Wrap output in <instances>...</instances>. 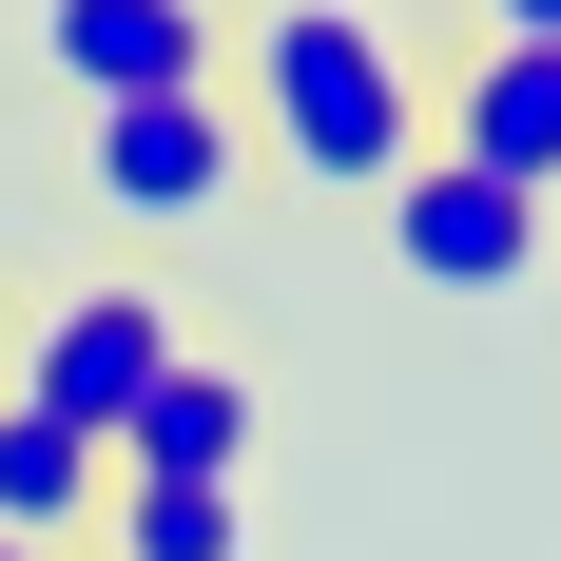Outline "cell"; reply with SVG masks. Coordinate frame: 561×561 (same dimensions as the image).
<instances>
[{
    "mask_svg": "<svg viewBox=\"0 0 561 561\" xmlns=\"http://www.w3.org/2000/svg\"><path fill=\"white\" fill-rule=\"evenodd\" d=\"M0 561H39V542H0Z\"/></svg>",
    "mask_w": 561,
    "mask_h": 561,
    "instance_id": "cell-12",
    "label": "cell"
},
{
    "mask_svg": "<svg viewBox=\"0 0 561 561\" xmlns=\"http://www.w3.org/2000/svg\"><path fill=\"white\" fill-rule=\"evenodd\" d=\"M426 156H465V174L561 214V39H465L446 98H426Z\"/></svg>",
    "mask_w": 561,
    "mask_h": 561,
    "instance_id": "cell-5",
    "label": "cell"
},
{
    "mask_svg": "<svg viewBox=\"0 0 561 561\" xmlns=\"http://www.w3.org/2000/svg\"><path fill=\"white\" fill-rule=\"evenodd\" d=\"M98 504H116V465L78 446V426H39V407L0 388V542H39V561H58V542H78Z\"/></svg>",
    "mask_w": 561,
    "mask_h": 561,
    "instance_id": "cell-8",
    "label": "cell"
},
{
    "mask_svg": "<svg viewBox=\"0 0 561 561\" xmlns=\"http://www.w3.org/2000/svg\"><path fill=\"white\" fill-rule=\"evenodd\" d=\"M484 39H561V0H484Z\"/></svg>",
    "mask_w": 561,
    "mask_h": 561,
    "instance_id": "cell-10",
    "label": "cell"
},
{
    "mask_svg": "<svg viewBox=\"0 0 561 561\" xmlns=\"http://www.w3.org/2000/svg\"><path fill=\"white\" fill-rule=\"evenodd\" d=\"M232 174H252V116H232V78L78 116V194H98L116 232H214V214H232Z\"/></svg>",
    "mask_w": 561,
    "mask_h": 561,
    "instance_id": "cell-3",
    "label": "cell"
},
{
    "mask_svg": "<svg viewBox=\"0 0 561 561\" xmlns=\"http://www.w3.org/2000/svg\"><path fill=\"white\" fill-rule=\"evenodd\" d=\"M0 330H20V290H0Z\"/></svg>",
    "mask_w": 561,
    "mask_h": 561,
    "instance_id": "cell-11",
    "label": "cell"
},
{
    "mask_svg": "<svg viewBox=\"0 0 561 561\" xmlns=\"http://www.w3.org/2000/svg\"><path fill=\"white\" fill-rule=\"evenodd\" d=\"M116 484H232V504H252V368H214V348H194V368L116 426Z\"/></svg>",
    "mask_w": 561,
    "mask_h": 561,
    "instance_id": "cell-7",
    "label": "cell"
},
{
    "mask_svg": "<svg viewBox=\"0 0 561 561\" xmlns=\"http://www.w3.org/2000/svg\"><path fill=\"white\" fill-rule=\"evenodd\" d=\"M194 368V330H174V290L156 272H78V290H39L20 330H0V388L39 407V426H78V446L116 465V426Z\"/></svg>",
    "mask_w": 561,
    "mask_h": 561,
    "instance_id": "cell-2",
    "label": "cell"
},
{
    "mask_svg": "<svg viewBox=\"0 0 561 561\" xmlns=\"http://www.w3.org/2000/svg\"><path fill=\"white\" fill-rule=\"evenodd\" d=\"M20 58H39L78 116H116V98L232 78V20H214V0H20Z\"/></svg>",
    "mask_w": 561,
    "mask_h": 561,
    "instance_id": "cell-4",
    "label": "cell"
},
{
    "mask_svg": "<svg viewBox=\"0 0 561 561\" xmlns=\"http://www.w3.org/2000/svg\"><path fill=\"white\" fill-rule=\"evenodd\" d=\"M116 561H252V504H232V484H116Z\"/></svg>",
    "mask_w": 561,
    "mask_h": 561,
    "instance_id": "cell-9",
    "label": "cell"
},
{
    "mask_svg": "<svg viewBox=\"0 0 561 561\" xmlns=\"http://www.w3.org/2000/svg\"><path fill=\"white\" fill-rule=\"evenodd\" d=\"M388 272L407 290H523V272H542V194H504V174H465V156H407Z\"/></svg>",
    "mask_w": 561,
    "mask_h": 561,
    "instance_id": "cell-6",
    "label": "cell"
},
{
    "mask_svg": "<svg viewBox=\"0 0 561 561\" xmlns=\"http://www.w3.org/2000/svg\"><path fill=\"white\" fill-rule=\"evenodd\" d=\"M252 136H272V174L290 194H368L388 214L407 194V156H426V58L388 39V0H272L252 20Z\"/></svg>",
    "mask_w": 561,
    "mask_h": 561,
    "instance_id": "cell-1",
    "label": "cell"
}]
</instances>
